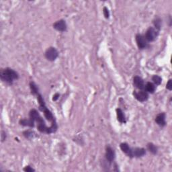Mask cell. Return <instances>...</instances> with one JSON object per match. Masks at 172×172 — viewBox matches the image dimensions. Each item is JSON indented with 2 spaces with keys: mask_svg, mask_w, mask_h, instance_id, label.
Instances as JSON below:
<instances>
[{
  "mask_svg": "<svg viewBox=\"0 0 172 172\" xmlns=\"http://www.w3.org/2000/svg\"><path fill=\"white\" fill-rule=\"evenodd\" d=\"M145 91H147V93H153L155 90H156V86H155V85L153 83H152V82H147V83L145 84Z\"/></svg>",
  "mask_w": 172,
  "mask_h": 172,
  "instance_id": "14",
  "label": "cell"
},
{
  "mask_svg": "<svg viewBox=\"0 0 172 172\" xmlns=\"http://www.w3.org/2000/svg\"><path fill=\"white\" fill-rule=\"evenodd\" d=\"M6 139V134L5 132L2 131L1 132V141L4 142V141Z\"/></svg>",
  "mask_w": 172,
  "mask_h": 172,
  "instance_id": "24",
  "label": "cell"
},
{
  "mask_svg": "<svg viewBox=\"0 0 172 172\" xmlns=\"http://www.w3.org/2000/svg\"><path fill=\"white\" fill-rule=\"evenodd\" d=\"M152 81L153 83L155 86H159V85H161L162 82V78L160 76H159V75H155L152 77Z\"/></svg>",
  "mask_w": 172,
  "mask_h": 172,
  "instance_id": "18",
  "label": "cell"
},
{
  "mask_svg": "<svg viewBox=\"0 0 172 172\" xmlns=\"http://www.w3.org/2000/svg\"><path fill=\"white\" fill-rule=\"evenodd\" d=\"M153 24L155 26V28L156 30L159 31L160 29H161V25H162V21L160 18H155V20H153Z\"/></svg>",
  "mask_w": 172,
  "mask_h": 172,
  "instance_id": "19",
  "label": "cell"
},
{
  "mask_svg": "<svg viewBox=\"0 0 172 172\" xmlns=\"http://www.w3.org/2000/svg\"><path fill=\"white\" fill-rule=\"evenodd\" d=\"M59 96H60V94L59 93H55V95L53 96V101H56L58 100L59 98Z\"/></svg>",
  "mask_w": 172,
  "mask_h": 172,
  "instance_id": "25",
  "label": "cell"
},
{
  "mask_svg": "<svg viewBox=\"0 0 172 172\" xmlns=\"http://www.w3.org/2000/svg\"><path fill=\"white\" fill-rule=\"evenodd\" d=\"M120 147H121V149L124 153H125L127 156L131 157V158H133L132 157V148L130 147V146L126 143H122L120 145Z\"/></svg>",
  "mask_w": 172,
  "mask_h": 172,
  "instance_id": "12",
  "label": "cell"
},
{
  "mask_svg": "<svg viewBox=\"0 0 172 172\" xmlns=\"http://www.w3.org/2000/svg\"><path fill=\"white\" fill-rule=\"evenodd\" d=\"M44 56H45V58L48 61H54L57 59L59 56L58 51L56 50L55 47L51 46L46 49L45 53H44Z\"/></svg>",
  "mask_w": 172,
  "mask_h": 172,
  "instance_id": "4",
  "label": "cell"
},
{
  "mask_svg": "<svg viewBox=\"0 0 172 172\" xmlns=\"http://www.w3.org/2000/svg\"><path fill=\"white\" fill-rule=\"evenodd\" d=\"M147 150L149 151L150 153H151L153 155H156L158 152V148L156 145L153 144V143H149L147 145Z\"/></svg>",
  "mask_w": 172,
  "mask_h": 172,
  "instance_id": "16",
  "label": "cell"
},
{
  "mask_svg": "<svg viewBox=\"0 0 172 172\" xmlns=\"http://www.w3.org/2000/svg\"><path fill=\"white\" fill-rule=\"evenodd\" d=\"M103 16H104V17L108 19L110 17V12H109V10H108V9L107 7H103Z\"/></svg>",
  "mask_w": 172,
  "mask_h": 172,
  "instance_id": "21",
  "label": "cell"
},
{
  "mask_svg": "<svg viewBox=\"0 0 172 172\" xmlns=\"http://www.w3.org/2000/svg\"><path fill=\"white\" fill-rule=\"evenodd\" d=\"M115 152L114 149L110 147V146H107L106 148V153H105V157L106 161L109 163H112L113 161H114L115 159Z\"/></svg>",
  "mask_w": 172,
  "mask_h": 172,
  "instance_id": "7",
  "label": "cell"
},
{
  "mask_svg": "<svg viewBox=\"0 0 172 172\" xmlns=\"http://www.w3.org/2000/svg\"><path fill=\"white\" fill-rule=\"evenodd\" d=\"M29 116L30 118L32 119V121L34 122H36L38 123L37 128L41 133H45L47 134H51L53 133V132H51L52 130H51V128L50 127H47L46 125V123L44 122V120L42 118V117L40 116L39 112L36 110L32 109L30 110L29 113Z\"/></svg>",
  "mask_w": 172,
  "mask_h": 172,
  "instance_id": "1",
  "label": "cell"
},
{
  "mask_svg": "<svg viewBox=\"0 0 172 172\" xmlns=\"http://www.w3.org/2000/svg\"><path fill=\"white\" fill-rule=\"evenodd\" d=\"M0 78L1 81L8 84H12L15 80L19 79V74L11 68H6L0 71Z\"/></svg>",
  "mask_w": 172,
  "mask_h": 172,
  "instance_id": "2",
  "label": "cell"
},
{
  "mask_svg": "<svg viewBox=\"0 0 172 172\" xmlns=\"http://www.w3.org/2000/svg\"><path fill=\"white\" fill-rule=\"evenodd\" d=\"M23 170L26 171V172H32V171H35V169H33L32 167H30L29 166H26L23 169Z\"/></svg>",
  "mask_w": 172,
  "mask_h": 172,
  "instance_id": "22",
  "label": "cell"
},
{
  "mask_svg": "<svg viewBox=\"0 0 172 172\" xmlns=\"http://www.w3.org/2000/svg\"><path fill=\"white\" fill-rule=\"evenodd\" d=\"M146 155V149L141 147L132 148V157L139 158L145 156Z\"/></svg>",
  "mask_w": 172,
  "mask_h": 172,
  "instance_id": "9",
  "label": "cell"
},
{
  "mask_svg": "<svg viewBox=\"0 0 172 172\" xmlns=\"http://www.w3.org/2000/svg\"><path fill=\"white\" fill-rule=\"evenodd\" d=\"M155 122L157 125L159 126L163 127L166 125V113L162 112L159 113V114L157 115V116L155 117Z\"/></svg>",
  "mask_w": 172,
  "mask_h": 172,
  "instance_id": "10",
  "label": "cell"
},
{
  "mask_svg": "<svg viewBox=\"0 0 172 172\" xmlns=\"http://www.w3.org/2000/svg\"><path fill=\"white\" fill-rule=\"evenodd\" d=\"M133 84L136 88L140 89V90H144L145 84L144 80H143L139 76H135L133 78Z\"/></svg>",
  "mask_w": 172,
  "mask_h": 172,
  "instance_id": "11",
  "label": "cell"
},
{
  "mask_svg": "<svg viewBox=\"0 0 172 172\" xmlns=\"http://www.w3.org/2000/svg\"><path fill=\"white\" fill-rule=\"evenodd\" d=\"M34 121L32 119H22L20 121V124L24 126H29L34 127Z\"/></svg>",
  "mask_w": 172,
  "mask_h": 172,
  "instance_id": "15",
  "label": "cell"
},
{
  "mask_svg": "<svg viewBox=\"0 0 172 172\" xmlns=\"http://www.w3.org/2000/svg\"><path fill=\"white\" fill-rule=\"evenodd\" d=\"M133 96L136 100L140 102H146L149 99V93L144 90H141L138 91H134Z\"/></svg>",
  "mask_w": 172,
  "mask_h": 172,
  "instance_id": "6",
  "label": "cell"
},
{
  "mask_svg": "<svg viewBox=\"0 0 172 172\" xmlns=\"http://www.w3.org/2000/svg\"><path fill=\"white\" fill-rule=\"evenodd\" d=\"M53 28L59 32H65L67 30V26L64 20H59L53 24Z\"/></svg>",
  "mask_w": 172,
  "mask_h": 172,
  "instance_id": "8",
  "label": "cell"
},
{
  "mask_svg": "<svg viewBox=\"0 0 172 172\" xmlns=\"http://www.w3.org/2000/svg\"><path fill=\"white\" fill-rule=\"evenodd\" d=\"M135 40H136V44H137V46H138V48L141 49V50L145 49L147 47L148 43L145 36H143V35L141 34H136Z\"/></svg>",
  "mask_w": 172,
  "mask_h": 172,
  "instance_id": "5",
  "label": "cell"
},
{
  "mask_svg": "<svg viewBox=\"0 0 172 172\" xmlns=\"http://www.w3.org/2000/svg\"><path fill=\"white\" fill-rule=\"evenodd\" d=\"M158 30L153 27H149L145 33V37L147 42H153L157 39L159 35Z\"/></svg>",
  "mask_w": 172,
  "mask_h": 172,
  "instance_id": "3",
  "label": "cell"
},
{
  "mask_svg": "<svg viewBox=\"0 0 172 172\" xmlns=\"http://www.w3.org/2000/svg\"><path fill=\"white\" fill-rule=\"evenodd\" d=\"M24 136H25L26 138H28V139H30V138H33L34 137V135H36L34 132H32L31 131H26L23 133Z\"/></svg>",
  "mask_w": 172,
  "mask_h": 172,
  "instance_id": "20",
  "label": "cell"
},
{
  "mask_svg": "<svg viewBox=\"0 0 172 172\" xmlns=\"http://www.w3.org/2000/svg\"><path fill=\"white\" fill-rule=\"evenodd\" d=\"M166 88L168 89V90H169V91H171L172 89V80L171 79H169V81H168V83H167Z\"/></svg>",
  "mask_w": 172,
  "mask_h": 172,
  "instance_id": "23",
  "label": "cell"
},
{
  "mask_svg": "<svg viewBox=\"0 0 172 172\" xmlns=\"http://www.w3.org/2000/svg\"><path fill=\"white\" fill-rule=\"evenodd\" d=\"M116 116L117 120L118 121L121 123H126V116L125 114H124V112L121 108H117L116 110Z\"/></svg>",
  "mask_w": 172,
  "mask_h": 172,
  "instance_id": "13",
  "label": "cell"
},
{
  "mask_svg": "<svg viewBox=\"0 0 172 172\" xmlns=\"http://www.w3.org/2000/svg\"><path fill=\"white\" fill-rule=\"evenodd\" d=\"M30 88L31 90V93L33 95H36L37 93H39V88L36 86V84L34 82L31 81L30 83Z\"/></svg>",
  "mask_w": 172,
  "mask_h": 172,
  "instance_id": "17",
  "label": "cell"
}]
</instances>
